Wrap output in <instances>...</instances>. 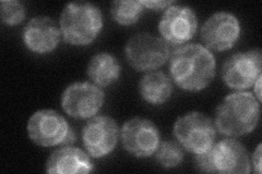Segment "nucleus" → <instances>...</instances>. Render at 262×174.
I'll return each mask as SVG.
<instances>
[{
  "mask_svg": "<svg viewBox=\"0 0 262 174\" xmlns=\"http://www.w3.org/2000/svg\"><path fill=\"white\" fill-rule=\"evenodd\" d=\"M216 62L210 49L200 44L177 48L170 57L169 73L176 85L189 92L206 88L215 77Z\"/></svg>",
  "mask_w": 262,
  "mask_h": 174,
  "instance_id": "nucleus-1",
  "label": "nucleus"
},
{
  "mask_svg": "<svg viewBox=\"0 0 262 174\" xmlns=\"http://www.w3.org/2000/svg\"><path fill=\"white\" fill-rule=\"evenodd\" d=\"M260 120V102L250 92L227 95L216 108L215 129L226 136L249 134Z\"/></svg>",
  "mask_w": 262,
  "mask_h": 174,
  "instance_id": "nucleus-2",
  "label": "nucleus"
},
{
  "mask_svg": "<svg viewBox=\"0 0 262 174\" xmlns=\"http://www.w3.org/2000/svg\"><path fill=\"white\" fill-rule=\"evenodd\" d=\"M60 32L66 43L75 46L91 44L103 28L100 8L86 2L70 3L60 15Z\"/></svg>",
  "mask_w": 262,
  "mask_h": 174,
  "instance_id": "nucleus-3",
  "label": "nucleus"
},
{
  "mask_svg": "<svg viewBox=\"0 0 262 174\" xmlns=\"http://www.w3.org/2000/svg\"><path fill=\"white\" fill-rule=\"evenodd\" d=\"M174 135L187 152L198 155L214 144L216 129L206 114L192 111L176 120Z\"/></svg>",
  "mask_w": 262,
  "mask_h": 174,
  "instance_id": "nucleus-4",
  "label": "nucleus"
},
{
  "mask_svg": "<svg viewBox=\"0 0 262 174\" xmlns=\"http://www.w3.org/2000/svg\"><path fill=\"white\" fill-rule=\"evenodd\" d=\"M125 53L131 67L138 71H151L166 62L169 48L163 38L150 33H138L128 39Z\"/></svg>",
  "mask_w": 262,
  "mask_h": 174,
  "instance_id": "nucleus-5",
  "label": "nucleus"
},
{
  "mask_svg": "<svg viewBox=\"0 0 262 174\" xmlns=\"http://www.w3.org/2000/svg\"><path fill=\"white\" fill-rule=\"evenodd\" d=\"M262 54L258 48L246 53H237L225 60L222 79L232 89L245 90L253 86L262 76Z\"/></svg>",
  "mask_w": 262,
  "mask_h": 174,
  "instance_id": "nucleus-6",
  "label": "nucleus"
},
{
  "mask_svg": "<svg viewBox=\"0 0 262 174\" xmlns=\"http://www.w3.org/2000/svg\"><path fill=\"white\" fill-rule=\"evenodd\" d=\"M104 98L103 90L97 85L88 82L73 83L63 90L61 107L72 118L88 119L101 110Z\"/></svg>",
  "mask_w": 262,
  "mask_h": 174,
  "instance_id": "nucleus-7",
  "label": "nucleus"
},
{
  "mask_svg": "<svg viewBox=\"0 0 262 174\" xmlns=\"http://www.w3.org/2000/svg\"><path fill=\"white\" fill-rule=\"evenodd\" d=\"M120 138L129 154L137 158H146L158 151L161 134L152 121L133 118L124 123L120 130Z\"/></svg>",
  "mask_w": 262,
  "mask_h": 174,
  "instance_id": "nucleus-8",
  "label": "nucleus"
},
{
  "mask_svg": "<svg viewBox=\"0 0 262 174\" xmlns=\"http://www.w3.org/2000/svg\"><path fill=\"white\" fill-rule=\"evenodd\" d=\"M27 130L33 143L42 147H53L63 144L70 127L60 113L43 109L32 114Z\"/></svg>",
  "mask_w": 262,
  "mask_h": 174,
  "instance_id": "nucleus-9",
  "label": "nucleus"
},
{
  "mask_svg": "<svg viewBox=\"0 0 262 174\" xmlns=\"http://www.w3.org/2000/svg\"><path fill=\"white\" fill-rule=\"evenodd\" d=\"M241 35V23L233 13L220 11L203 23L201 38L207 48L216 52L231 49Z\"/></svg>",
  "mask_w": 262,
  "mask_h": 174,
  "instance_id": "nucleus-10",
  "label": "nucleus"
},
{
  "mask_svg": "<svg viewBox=\"0 0 262 174\" xmlns=\"http://www.w3.org/2000/svg\"><path fill=\"white\" fill-rule=\"evenodd\" d=\"M119 129L107 115H96L89 120L82 131V140L88 153L94 158L110 155L117 145Z\"/></svg>",
  "mask_w": 262,
  "mask_h": 174,
  "instance_id": "nucleus-11",
  "label": "nucleus"
},
{
  "mask_svg": "<svg viewBox=\"0 0 262 174\" xmlns=\"http://www.w3.org/2000/svg\"><path fill=\"white\" fill-rule=\"evenodd\" d=\"M198 29L195 12L188 6H170L164 12L159 24L162 38L170 45H180L190 40Z\"/></svg>",
  "mask_w": 262,
  "mask_h": 174,
  "instance_id": "nucleus-12",
  "label": "nucleus"
},
{
  "mask_svg": "<svg viewBox=\"0 0 262 174\" xmlns=\"http://www.w3.org/2000/svg\"><path fill=\"white\" fill-rule=\"evenodd\" d=\"M211 173L243 174L250 172V161L244 145L233 138L220 140L208 149Z\"/></svg>",
  "mask_w": 262,
  "mask_h": 174,
  "instance_id": "nucleus-13",
  "label": "nucleus"
},
{
  "mask_svg": "<svg viewBox=\"0 0 262 174\" xmlns=\"http://www.w3.org/2000/svg\"><path fill=\"white\" fill-rule=\"evenodd\" d=\"M60 30L49 16L39 15L31 19L23 30V41L31 52L48 54L58 46Z\"/></svg>",
  "mask_w": 262,
  "mask_h": 174,
  "instance_id": "nucleus-14",
  "label": "nucleus"
},
{
  "mask_svg": "<svg viewBox=\"0 0 262 174\" xmlns=\"http://www.w3.org/2000/svg\"><path fill=\"white\" fill-rule=\"evenodd\" d=\"M93 170L94 165L89 155L71 145L56 149L46 162V172L52 174L90 173Z\"/></svg>",
  "mask_w": 262,
  "mask_h": 174,
  "instance_id": "nucleus-15",
  "label": "nucleus"
},
{
  "mask_svg": "<svg viewBox=\"0 0 262 174\" xmlns=\"http://www.w3.org/2000/svg\"><path fill=\"white\" fill-rule=\"evenodd\" d=\"M139 92L145 102L161 105L167 102L173 94V84L167 74L153 71L145 74L139 83Z\"/></svg>",
  "mask_w": 262,
  "mask_h": 174,
  "instance_id": "nucleus-16",
  "label": "nucleus"
},
{
  "mask_svg": "<svg viewBox=\"0 0 262 174\" xmlns=\"http://www.w3.org/2000/svg\"><path fill=\"white\" fill-rule=\"evenodd\" d=\"M86 72L95 85L106 87L119 79L120 64L113 55L100 53L93 56L90 60Z\"/></svg>",
  "mask_w": 262,
  "mask_h": 174,
  "instance_id": "nucleus-17",
  "label": "nucleus"
},
{
  "mask_svg": "<svg viewBox=\"0 0 262 174\" xmlns=\"http://www.w3.org/2000/svg\"><path fill=\"white\" fill-rule=\"evenodd\" d=\"M143 11L141 2L137 0H116L112 3L111 13L113 19L121 26L136 23Z\"/></svg>",
  "mask_w": 262,
  "mask_h": 174,
  "instance_id": "nucleus-18",
  "label": "nucleus"
},
{
  "mask_svg": "<svg viewBox=\"0 0 262 174\" xmlns=\"http://www.w3.org/2000/svg\"><path fill=\"white\" fill-rule=\"evenodd\" d=\"M157 159L163 168H175L183 161L184 152L182 145L173 140H166L159 145L157 151Z\"/></svg>",
  "mask_w": 262,
  "mask_h": 174,
  "instance_id": "nucleus-19",
  "label": "nucleus"
},
{
  "mask_svg": "<svg viewBox=\"0 0 262 174\" xmlns=\"http://www.w3.org/2000/svg\"><path fill=\"white\" fill-rule=\"evenodd\" d=\"M2 20L8 26H15L26 18V8L18 0H3L0 3Z\"/></svg>",
  "mask_w": 262,
  "mask_h": 174,
  "instance_id": "nucleus-20",
  "label": "nucleus"
},
{
  "mask_svg": "<svg viewBox=\"0 0 262 174\" xmlns=\"http://www.w3.org/2000/svg\"><path fill=\"white\" fill-rule=\"evenodd\" d=\"M141 4L143 7L149 8L151 10H162L173 6L175 2H173V0H165V2H162V0H158V2L157 0H143Z\"/></svg>",
  "mask_w": 262,
  "mask_h": 174,
  "instance_id": "nucleus-21",
  "label": "nucleus"
},
{
  "mask_svg": "<svg viewBox=\"0 0 262 174\" xmlns=\"http://www.w3.org/2000/svg\"><path fill=\"white\" fill-rule=\"evenodd\" d=\"M261 151H262V145L259 144L257 149L255 151V153H253V156H252L253 171H255L257 174L261 173V158H262Z\"/></svg>",
  "mask_w": 262,
  "mask_h": 174,
  "instance_id": "nucleus-22",
  "label": "nucleus"
},
{
  "mask_svg": "<svg viewBox=\"0 0 262 174\" xmlns=\"http://www.w3.org/2000/svg\"><path fill=\"white\" fill-rule=\"evenodd\" d=\"M261 80H262V76L259 77L258 80L255 82V84H253V89H255L253 95L256 96V98L258 99L260 103L262 101V97H261Z\"/></svg>",
  "mask_w": 262,
  "mask_h": 174,
  "instance_id": "nucleus-23",
  "label": "nucleus"
},
{
  "mask_svg": "<svg viewBox=\"0 0 262 174\" xmlns=\"http://www.w3.org/2000/svg\"><path fill=\"white\" fill-rule=\"evenodd\" d=\"M75 142H76V134H75V132H73L71 130V128H70V130L68 132L67 136H66V139H64V142H63L62 145H72Z\"/></svg>",
  "mask_w": 262,
  "mask_h": 174,
  "instance_id": "nucleus-24",
  "label": "nucleus"
}]
</instances>
